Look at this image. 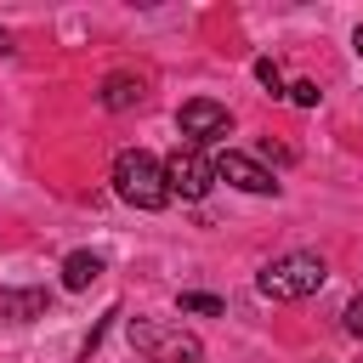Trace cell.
Masks as SVG:
<instances>
[{
	"label": "cell",
	"mask_w": 363,
	"mask_h": 363,
	"mask_svg": "<svg viewBox=\"0 0 363 363\" xmlns=\"http://www.w3.org/2000/svg\"><path fill=\"white\" fill-rule=\"evenodd\" d=\"M340 318H346V335H357V340H363V295H352Z\"/></svg>",
	"instance_id": "cell-13"
},
{
	"label": "cell",
	"mask_w": 363,
	"mask_h": 363,
	"mask_svg": "<svg viewBox=\"0 0 363 363\" xmlns=\"http://www.w3.org/2000/svg\"><path fill=\"white\" fill-rule=\"evenodd\" d=\"M164 182H170V199L182 193L187 204H199V199L216 187V164H210L204 147H187V142H182V147L164 159Z\"/></svg>",
	"instance_id": "cell-4"
},
{
	"label": "cell",
	"mask_w": 363,
	"mask_h": 363,
	"mask_svg": "<svg viewBox=\"0 0 363 363\" xmlns=\"http://www.w3.org/2000/svg\"><path fill=\"white\" fill-rule=\"evenodd\" d=\"M96 278H102V255L96 250H74L62 261V289H91Z\"/></svg>",
	"instance_id": "cell-8"
},
{
	"label": "cell",
	"mask_w": 363,
	"mask_h": 363,
	"mask_svg": "<svg viewBox=\"0 0 363 363\" xmlns=\"http://www.w3.org/2000/svg\"><path fill=\"white\" fill-rule=\"evenodd\" d=\"M176 306H182V312H199V318H216V312H221V301H216V295H182Z\"/></svg>",
	"instance_id": "cell-11"
},
{
	"label": "cell",
	"mask_w": 363,
	"mask_h": 363,
	"mask_svg": "<svg viewBox=\"0 0 363 363\" xmlns=\"http://www.w3.org/2000/svg\"><path fill=\"white\" fill-rule=\"evenodd\" d=\"M113 193L136 210H164L170 204V182H164V159L142 153V147H125L113 159Z\"/></svg>",
	"instance_id": "cell-2"
},
{
	"label": "cell",
	"mask_w": 363,
	"mask_h": 363,
	"mask_svg": "<svg viewBox=\"0 0 363 363\" xmlns=\"http://www.w3.org/2000/svg\"><path fill=\"white\" fill-rule=\"evenodd\" d=\"M176 130L187 136V147H210V142H221L233 130V113L221 102H210V96H193V102L176 108Z\"/></svg>",
	"instance_id": "cell-6"
},
{
	"label": "cell",
	"mask_w": 363,
	"mask_h": 363,
	"mask_svg": "<svg viewBox=\"0 0 363 363\" xmlns=\"http://www.w3.org/2000/svg\"><path fill=\"white\" fill-rule=\"evenodd\" d=\"M40 312H45V289H0V318L34 323Z\"/></svg>",
	"instance_id": "cell-7"
},
{
	"label": "cell",
	"mask_w": 363,
	"mask_h": 363,
	"mask_svg": "<svg viewBox=\"0 0 363 363\" xmlns=\"http://www.w3.org/2000/svg\"><path fill=\"white\" fill-rule=\"evenodd\" d=\"M142 96H147V91H142L136 74H108V79H102V108H113V113H119V108H136Z\"/></svg>",
	"instance_id": "cell-9"
},
{
	"label": "cell",
	"mask_w": 363,
	"mask_h": 363,
	"mask_svg": "<svg viewBox=\"0 0 363 363\" xmlns=\"http://www.w3.org/2000/svg\"><path fill=\"white\" fill-rule=\"evenodd\" d=\"M323 278H329L323 255H312V250H289V255H278V261H267V267L255 272V289H261L267 301H306V295L323 289Z\"/></svg>",
	"instance_id": "cell-1"
},
{
	"label": "cell",
	"mask_w": 363,
	"mask_h": 363,
	"mask_svg": "<svg viewBox=\"0 0 363 363\" xmlns=\"http://www.w3.org/2000/svg\"><path fill=\"white\" fill-rule=\"evenodd\" d=\"M210 164H216V182H227V187H238V193H255V199H278V176H272L267 164H255L250 153L216 147Z\"/></svg>",
	"instance_id": "cell-5"
},
{
	"label": "cell",
	"mask_w": 363,
	"mask_h": 363,
	"mask_svg": "<svg viewBox=\"0 0 363 363\" xmlns=\"http://www.w3.org/2000/svg\"><path fill=\"white\" fill-rule=\"evenodd\" d=\"M130 346L142 352V363H204V346L170 323H130Z\"/></svg>",
	"instance_id": "cell-3"
},
{
	"label": "cell",
	"mask_w": 363,
	"mask_h": 363,
	"mask_svg": "<svg viewBox=\"0 0 363 363\" xmlns=\"http://www.w3.org/2000/svg\"><path fill=\"white\" fill-rule=\"evenodd\" d=\"M289 102H295V108H318V85H312V79H295V85H289Z\"/></svg>",
	"instance_id": "cell-12"
},
{
	"label": "cell",
	"mask_w": 363,
	"mask_h": 363,
	"mask_svg": "<svg viewBox=\"0 0 363 363\" xmlns=\"http://www.w3.org/2000/svg\"><path fill=\"white\" fill-rule=\"evenodd\" d=\"M0 51H11V40H6V34H0Z\"/></svg>",
	"instance_id": "cell-15"
},
{
	"label": "cell",
	"mask_w": 363,
	"mask_h": 363,
	"mask_svg": "<svg viewBox=\"0 0 363 363\" xmlns=\"http://www.w3.org/2000/svg\"><path fill=\"white\" fill-rule=\"evenodd\" d=\"M255 79H261L272 96H289V85H284V74H278V62H272V57H261V62H255Z\"/></svg>",
	"instance_id": "cell-10"
},
{
	"label": "cell",
	"mask_w": 363,
	"mask_h": 363,
	"mask_svg": "<svg viewBox=\"0 0 363 363\" xmlns=\"http://www.w3.org/2000/svg\"><path fill=\"white\" fill-rule=\"evenodd\" d=\"M352 45H357V57H363V23H357V34H352Z\"/></svg>",
	"instance_id": "cell-14"
}]
</instances>
